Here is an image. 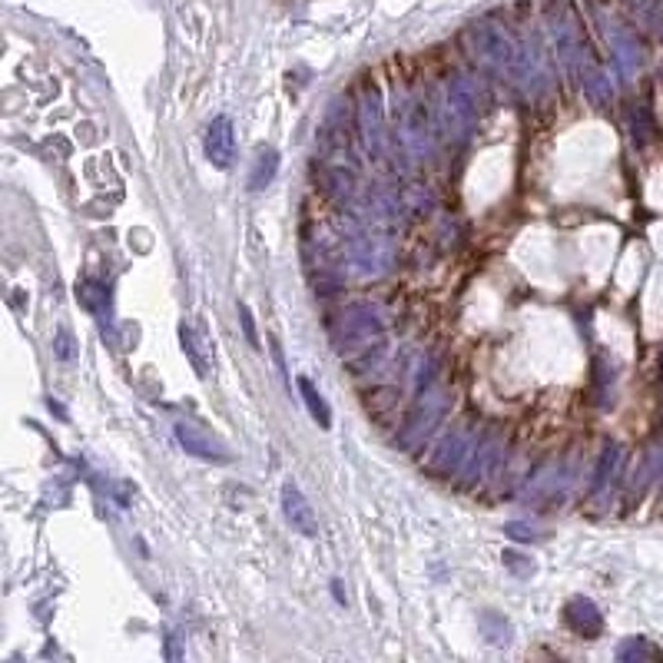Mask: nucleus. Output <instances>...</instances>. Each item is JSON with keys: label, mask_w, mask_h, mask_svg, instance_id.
Instances as JSON below:
<instances>
[{"label": "nucleus", "mask_w": 663, "mask_h": 663, "mask_svg": "<svg viewBox=\"0 0 663 663\" xmlns=\"http://www.w3.org/2000/svg\"><path fill=\"white\" fill-rule=\"evenodd\" d=\"M382 339L385 319L372 302L345 305L332 322V342L342 355H368L372 349H382Z\"/></svg>", "instance_id": "obj_1"}, {"label": "nucleus", "mask_w": 663, "mask_h": 663, "mask_svg": "<svg viewBox=\"0 0 663 663\" xmlns=\"http://www.w3.org/2000/svg\"><path fill=\"white\" fill-rule=\"evenodd\" d=\"M468 47L478 63H484L488 70L501 73V77H511L514 83H518L524 54L504 27L488 24V20H484V24H475L468 30Z\"/></svg>", "instance_id": "obj_2"}, {"label": "nucleus", "mask_w": 663, "mask_h": 663, "mask_svg": "<svg viewBox=\"0 0 663 663\" xmlns=\"http://www.w3.org/2000/svg\"><path fill=\"white\" fill-rule=\"evenodd\" d=\"M478 117H481L478 87L465 77V73L448 77L445 100H441V120H445V130L455 133L458 140H465V136L478 126Z\"/></svg>", "instance_id": "obj_3"}, {"label": "nucleus", "mask_w": 663, "mask_h": 663, "mask_svg": "<svg viewBox=\"0 0 663 663\" xmlns=\"http://www.w3.org/2000/svg\"><path fill=\"white\" fill-rule=\"evenodd\" d=\"M445 412H448L445 388H425V392L418 395V402L412 405V412H408L402 431H398V448H405V451L422 448L425 438L441 425Z\"/></svg>", "instance_id": "obj_4"}, {"label": "nucleus", "mask_w": 663, "mask_h": 663, "mask_svg": "<svg viewBox=\"0 0 663 663\" xmlns=\"http://www.w3.org/2000/svg\"><path fill=\"white\" fill-rule=\"evenodd\" d=\"M501 451H504V435L498 428H488L481 431V435L475 438V445H471V455L465 461V468L458 471L461 484H481L484 478H491V471L498 468L501 461Z\"/></svg>", "instance_id": "obj_5"}, {"label": "nucleus", "mask_w": 663, "mask_h": 663, "mask_svg": "<svg viewBox=\"0 0 663 663\" xmlns=\"http://www.w3.org/2000/svg\"><path fill=\"white\" fill-rule=\"evenodd\" d=\"M471 445H475V428L458 425L455 431H451V435L441 438L438 451L428 461V471H431V475H438V478L458 475V471L465 468L468 455H471Z\"/></svg>", "instance_id": "obj_6"}, {"label": "nucleus", "mask_w": 663, "mask_h": 663, "mask_svg": "<svg viewBox=\"0 0 663 663\" xmlns=\"http://www.w3.org/2000/svg\"><path fill=\"white\" fill-rule=\"evenodd\" d=\"M359 133H362V143L372 160H382L385 153V110H382V93L378 90H368L362 97V107H359Z\"/></svg>", "instance_id": "obj_7"}, {"label": "nucleus", "mask_w": 663, "mask_h": 663, "mask_svg": "<svg viewBox=\"0 0 663 663\" xmlns=\"http://www.w3.org/2000/svg\"><path fill=\"white\" fill-rule=\"evenodd\" d=\"M402 140L412 150V156L425 160L431 156V146H435V126H431V117L422 103H408L405 117H402Z\"/></svg>", "instance_id": "obj_8"}, {"label": "nucleus", "mask_w": 663, "mask_h": 663, "mask_svg": "<svg viewBox=\"0 0 663 663\" xmlns=\"http://www.w3.org/2000/svg\"><path fill=\"white\" fill-rule=\"evenodd\" d=\"M176 438H180V445L189 451V455H196V458H203V461L226 465V461L233 458L223 441L213 438L206 428H199L196 422H176Z\"/></svg>", "instance_id": "obj_9"}, {"label": "nucleus", "mask_w": 663, "mask_h": 663, "mask_svg": "<svg viewBox=\"0 0 663 663\" xmlns=\"http://www.w3.org/2000/svg\"><path fill=\"white\" fill-rule=\"evenodd\" d=\"M282 514H286L289 528L299 531L302 538H319V518H315L312 504L305 501V494L299 491V484H292V481L282 484Z\"/></svg>", "instance_id": "obj_10"}, {"label": "nucleus", "mask_w": 663, "mask_h": 663, "mask_svg": "<svg viewBox=\"0 0 663 663\" xmlns=\"http://www.w3.org/2000/svg\"><path fill=\"white\" fill-rule=\"evenodd\" d=\"M349 256H352V266H359L362 276H378V272H385L388 262H392V246H388V239L368 233V236L352 239Z\"/></svg>", "instance_id": "obj_11"}, {"label": "nucleus", "mask_w": 663, "mask_h": 663, "mask_svg": "<svg viewBox=\"0 0 663 663\" xmlns=\"http://www.w3.org/2000/svg\"><path fill=\"white\" fill-rule=\"evenodd\" d=\"M206 160L216 166V170H229L236 160V130L229 117H216L206 130Z\"/></svg>", "instance_id": "obj_12"}, {"label": "nucleus", "mask_w": 663, "mask_h": 663, "mask_svg": "<svg viewBox=\"0 0 663 663\" xmlns=\"http://www.w3.org/2000/svg\"><path fill=\"white\" fill-rule=\"evenodd\" d=\"M620 468H624V448L620 445H607L597 458L594 478H591V501H601L614 491V484L620 478Z\"/></svg>", "instance_id": "obj_13"}, {"label": "nucleus", "mask_w": 663, "mask_h": 663, "mask_svg": "<svg viewBox=\"0 0 663 663\" xmlns=\"http://www.w3.org/2000/svg\"><path fill=\"white\" fill-rule=\"evenodd\" d=\"M564 620H567V627H571L574 634H581V637H597L604 630L601 610H597L594 601H587V597H574V601H567Z\"/></svg>", "instance_id": "obj_14"}, {"label": "nucleus", "mask_w": 663, "mask_h": 663, "mask_svg": "<svg viewBox=\"0 0 663 663\" xmlns=\"http://www.w3.org/2000/svg\"><path fill=\"white\" fill-rule=\"evenodd\" d=\"M180 342H183L189 365H193V372L199 378H209V372H213V355H209V345L203 335H199L193 325H180Z\"/></svg>", "instance_id": "obj_15"}, {"label": "nucleus", "mask_w": 663, "mask_h": 663, "mask_svg": "<svg viewBox=\"0 0 663 663\" xmlns=\"http://www.w3.org/2000/svg\"><path fill=\"white\" fill-rule=\"evenodd\" d=\"M581 83H584L587 100H591L594 107H607V103L614 100V80H610L607 70H601V67L584 70V73H581Z\"/></svg>", "instance_id": "obj_16"}, {"label": "nucleus", "mask_w": 663, "mask_h": 663, "mask_svg": "<svg viewBox=\"0 0 663 663\" xmlns=\"http://www.w3.org/2000/svg\"><path fill=\"white\" fill-rule=\"evenodd\" d=\"M77 302L93 315H107L110 312V289L97 279H87L77 286Z\"/></svg>", "instance_id": "obj_17"}, {"label": "nucleus", "mask_w": 663, "mask_h": 663, "mask_svg": "<svg viewBox=\"0 0 663 663\" xmlns=\"http://www.w3.org/2000/svg\"><path fill=\"white\" fill-rule=\"evenodd\" d=\"M299 392H302V402H305V408H309V415L319 422V428H332V408H329V402L322 398V392L315 388L309 378H299Z\"/></svg>", "instance_id": "obj_18"}, {"label": "nucleus", "mask_w": 663, "mask_h": 663, "mask_svg": "<svg viewBox=\"0 0 663 663\" xmlns=\"http://www.w3.org/2000/svg\"><path fill=\"white\" fill-rule=\"evenodd\" d=\"M617 660L620 663H637V660H663L660 650L650 644L647 637H627L624 644L617 647Z\"/></svg>", "instance_id": "obj_19"}, {"label": "nucleus", "mask_w": 663, "mask_h": 663, "mask_svg": "<svg viewBox=\"0 0 663 663\" xmlns=\"http://www.w3.org/2000/svg\"><path fill=\"white\" fill-rule=\"evenodd\" d=\"M276 170H279V153L272 150V146H266V150H259L256 166H252V173H249V189H262L266 183H272V176H276Z\"/></svg>", "instance_id": "obj_20"}, {"label": "nucleus", "mask_w": 663, "mask_h": 663, "mask_svg": "<svg viewBox=\"0 0 663 663\" xmlns=\"http://www.w3.org/2000/svg\"><path fill=\"white\" fill-rule=\"evenodd\" d=\"M610 44H614V54H617V63H620V73H634V67L640 63V50L637 44L630 40L627 34H620V30H607Z\"/></svg>", "instance_id": "obj_21"}, {"label": "nucleus", "mask_w": 663, "mask_h": 663, "mask_svg": "<svg viewBox=\"0 0 663 663\" xmlns=\"http://www.w3.org/2000/svg\"><path fill=\"white\" fill-rule=\"evenodd\" d=\"M481 630H484V637H488L491 644H498V647L511 644V624L501 614H494V610L481 614Z\"/></svg>", "instance_id": "obj_22"}, {"label": "nucleus", "mask_w": 663, "mask_h": 663, "mask_svg": "<svg viewBox=\"0 0 663 663\" xmlns=\"http://www.w3.org/2000/svg\"><path fill=\"white\" fill-rule=\"evenodd\" d=\"M54 352H57V359H63V362H70V359H73V339H70V332H67V329H60V332H57Z\"/></svg>", "instance_id": "obj_23"}, {"label": "nucleus", "mask_w": 663, "mask_h": 663, "mask_svg": "<svg viewBox=\"0 0 663 663\" xmlns=\"http://www.w3.org/2000/svg\"><path fill=\"white\" fill-rule=\"evenodd\" d=\"M501 557H504V564H508V567H511V571H514V574H521V577H528V574H534V564H531V561H524V564L518 561V557H521V554H514V551H504Z\"/></svg>", "instance_id": "obj_24"}, {"label": "nucleus", "mask_w": 663, "mask_h": 663, "mask_svg": "<svg viewBox=\"0 0 663 663\" xmlns=\"http://www.w3.org/2000/svg\"><path fill=\"white\" fill-rule=\"evenodd\" d=\"M239 315H242V329H246V339L252 349H259L256 345V332H252V315H249V305H239Z\"/></svg>", "instance_id": "obj_25"}]
</instances>
